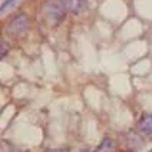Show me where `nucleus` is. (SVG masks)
<instances>
[{"label":"nucleus","instance_id":"423d86ee","mask_svg":"<svg viewBox=\"0 0 152 152\" xmlns=\"http://www.w3.org/2000/svg\"><path fill=\"white\" fill-rule=\"evenodd\" d=\"M17 0H3V3H1V6H0V10L1 12H4L7 7H10L12 4H15Z\"/></svg>","mask_w":152,"mask_h":152},{"label":"nucleus","instance_id":"1a4fd4ad","mask_svg":"<svg viewBox=\"0 0 152 152\" xmlns=\"http://www.w3.org/2000/svg\"><path fill=\"white\" fill-rule=\"evenodd\" d=\"M77 152H88V151H77Z\"/></svg>","mask_w":152,"mask_h":152},{"label":"nucleus","instance_id":"f03ea898","mask_svg":"<svg viewBox=\"0 0 152 152\" xmlns=\"http://www.w3.org/2000/svg\"><path fill=\"white\" fill-rule=\"evenodd\" d=\"M29 17L25 13H19L15 17H12L6 25V33L9 36H13V37H20V36H25L29 30Z\"/></svg>","mask_w":152,"mask_h":152},{"label":"nucleus","instance_id":"20e7f679","mask_svg":"<svg viewBox=\"0 0 152 152\" xmlns=\"http://www.w3.org/2000/svg\"><path fill=\"white\" fill-rule=\"evenodd\" d=\"M138 131L144 135H152V115L146 113L138 121Z\"/></svg>","mask_w":152,"mask_h":152},{"label":"nucleus","instance_id":"39448f33","mask_svg":"<svg viewBox=\"0 0 152 152\" xmlns=\"http://www.w3.org/2000/svg\"><path fill=\"white\" fill-rule=\"evenodd\" d=\"M113 151H115V144H113V141L109 139V138H105V139L101 142V145L96 148L95 152H113Z\"/></svg>","mask_w":152,"mask_h":152},{"label":"nucleus","instance_id":"f257e3e1","mask_svg":"<svg viewBox=\"0 0 152 152\" xmlns=\"http://www.w3.org/2000/svg\"><path fill=\"white\" fill-rule=\"evenodd\" d=\"M66 7L62 0H45L42 4V15L46 23L52 27L59 26L66 16Z\"/></svg>","mask_w":152,"mask_h":152},{"label":"nucleus","instance_id":"9d476101","mask_svg":"<svg viewBox=\"0 0 152 152\" xmlns=\"http://www.w3.org/2000/svg\"><path fill=\"white\" fill-rule=\"evenodd\" d=\"M148 152H152V151H148Z\"/></svg>","mask_w":152,"mask_h":152},{"label":"nucleus","instance_id":"0eeeda50","mask_svg":"<svg viewBox=\"0 0 152 152\" xmlns=\"http://www.w3.org/2000/svg\"><path fill=\"white\" fill-rule=\"evenodd\" d=\"M6 53H7V46H6L4 42H1V48H0V55H1V58H3Z\"/></svg>","mask_w":152,"mask_h":152},{"label":"nucleus","instance_id":"6e6552de","mask_svg":"<svg viewBox=\"0 0 152 152\" xmlns=\"http://www.w3.org/2000/svg\"><path fill=\"white\" fill-rule=\"evenodd\" d=\"M48 152H66V151H62V149H52V151H48Z\"/></svg>","mask_w":152,"mask_h":152},{"label":"nucleus","instance_id":"7ed1b4c3","mask_svg":"<svg viewBox=\"0 0 152 152\" xmlns=\"http://www.w3.org/2000/svg\"><path fill=\"white\" fill-rule=\"evenodd\" d=\"M68 12L77 15L86 9V0H62Z\"/></svg>","mask_w":152,"mask_h":152}]
</instances>
